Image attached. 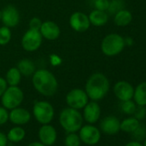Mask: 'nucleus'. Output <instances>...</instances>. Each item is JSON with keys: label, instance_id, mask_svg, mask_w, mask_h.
<instances>
[{"label": "nucleus", "instance_id": "nucleus-37", "mask_svg": "<svg viewBox=\"0 0 146 146\" xmlns=\"http://www.w3.org/2000/svg\"><path fill=\"white\" fill-rule=\"evenodd\" d=\"M124 40H125V46H131L133 44H134V40L131 37H125L124 38Z\"/></svg>", "mask_w": 146, "mask_h": 146}, {"label": "nucleus", "instance_id": "nucleus-34", "mask_svg": "<svg viewBox=\"0 0 146 146\" xmlns=\"http://www.w3.org/2000/svg\"><path fill=\"white\" fill-rule=\"evenodd\" d=\"M7 86H8V84H7L6 80L0 77V97L2 96V95L4 94V92L7 89Z\"/></svg>", "mask_w": 146, "mask_h": 146}, {"label": "nucleus", "instance_id": "nucleus-1", "mask_svg": "<svg viewBox=\"0 0 146 146\" xmlns=\"http://www.w3.org/2000/svg\"><path fill=\"white\" fill-rule=\"evenodd\" d=\"M32 83L35 89L45 96H52L58 90V81L55 76L46 69L35 71Z\"/></svg>", "mask_w": 146, "mask_h": 146}, {"label": "nucleus", "instance_id": "nucleus-26", "mask_svg": "<svg viewBox=\"0 0 146 146\" xmlns=\"http://www.w3.org/2000/svg\"><path fill=\"white\" fill-rule=\"evenodd\" d=\"M11 39V31L10 28L4 26L0 28V46L7 45Z\"/></svg>", "mask_w": 146, "mask_h": 146}, {"label": "nucleus", "instance_id": "nucleus-20", "mask_svg": "<svg viewBox=\"0 0 146 146\" xmlns=\"http://www.w3.org/2000/svg\"><path fill=\"white\" fill-rule=\"evenodd\" d=\"M132 99L137 106L146 107V82H142L137 85Z\"/></svg>", "mask_w": 146, "mask_h": 146}, {"label": "nucleus", "instance_id": "nucleus-31", "mask_svg": "<svg viewBox=\"0 0 146 146\" xmlns=\"http://www.w3.org/2000/svg\"><path fill=\"white\" fill-rule=\"evenodd\" d=\"M133 115L138 120L143 119L146 116V108L144 106H137V108H136V110H135Z\"/></svg>", "mask_w": 146, "mask_h": 146}, {"label": "nucleus", "instance_id": "nucleus-5", "mask_svg": "<svg viewBox=\"0 0 146 146\" xmlns=\"http://www.w3.org/2000/svg\"><path fill=\"white\" fill-rule=\"evenodd\" d=\"M2 104L6 109H13L21 105L23 101V92L17 86H10L2 95Z\"/></svg>", "mask_w": 146, "mask_h": 146}, {"label": "nucleus", "instance_id": "nucleus-24", "mask_svg": "<svg viewBox=\"0 0 146 146\" xmlns=\"http://www.w3.org/2000/svg\"><path fill=\"white\" fill-rule=\"evenodd\" d=\"M24 137H25V131L20 126L12 128L11 130H10L7 135V138L10 141L15 142V143L20 142L21 140L24 138Z\"/></svg>", "mask_w": 146, "mask_h": 146}, {"label": "nucleus", "instance_id": "nucleus-8", "mask_svg": "<svg viewBox=\"0 0 146 146\" xmlns=\"http://www.w3.org/2000/svg\"><path fill=\"white\" fill-rule=\"evenodd\" d=\"M89 102V96L81 89L71 90L66 96V103L70 108L75 109L84 108Z\"/></svg>", "mask_w": 146, "mask_h": 146}, {"label": "nucleus", "instance_id": "nucleus-39", "mask_svg": "<svg viewBox=\"0 0 146 146\" xmlns=\"http://www.w3.org/2000/svg\"><path fill=\"white\" fill-rule=\"evenodd\" d=\"M29 146H46V145H45V144H43L42 143L34 142V143H31L30 144H29Z\"/></svg>", "mask_w": 146, "mask_h": 146}, {"label": "nucleus", "instance_id": "nucleus-22", "mask_svg": "<svg viewBox=\"0 0 146 146\" xmlns=\"http://www.w3.org/2000/svg\"><path fill=\"white\" fill-rule=\"evenodd\" d=\"M22 78V74L17 67L11 68L6 73V82L10 86H17Z\"/></svg>", "mask_w": 146, "mask_h": 146}, {"label": "nucleus", "instance_id": "nucleus-35", "mask_svg": "<svg viewBox=\"0 0 146 146\" xmlns=\"http://www.w3.org/2000/svg\"><path fill=\"white\" fill-rule=\"evenodd\" d=\"M7 136L0 131V146H7Z\"/></svg>", "mask_w": 146, "mask_h": 146}, {"label": "nucleus", "instance_id": "nucleus-41", "mask_svg": "<svg viewBox=\"0 0 146 146\" xmlns=\"http://www.w3.org/2000/svg\"><path fill=\"white\" fill-rule=\"evenodd\" d=\"M2 18V11H0V19Z\"/></svg>", "mask_w": 146, "mask_h": 146}, {"label": "nucleus", "instance_id": "nucleus-7", "mask_svg": "<svg viewBox=\"0 0 146 146\" xmlns=\"http://www.w3.org/2000/svg\"><path fill=\"white\" fill-rule=\"evenodd\" d=\"M42 44V35L40 30L29 29L22 38V46L27 52H35Z\"/></svg>", "mask_w": 146, "mask_h": 146}, {"label": "nucleus", "instance_id": "nucleus-12", "mask_svg": "<svg viewBox=\"0 0 146 146\" xmlns=\"http://www.w3.org/2000/svg\"><path fill=\"white\" fill-rule=\"evenodd\" d=\"M2 22L8 28L16 27L20 22V14L13 5H8L2 11Z\"/></svg>", "mask_w": 146, "mask_h": 146}, {"label": "nucleus", "instance_id": "nucleus-21", "mask_svg": "<svg viewBox=\"0 0 146 146\" xmlns=\"http://www.w3.org/2000/svg\"><path fill=\"white\" fill-rule=\"evenodd\" d=\"M17 69L19 70L22 75L25 77H29V76H33V74L35 71V64L32 60L24 58L18 62Z\"/></svg>", "mask_w": 146, "mask_h": 146}, {"label": "nucleus", "instance_id": "nucleus-16", "mask_svg": "<svg viewBox=\"0 0 146 146\" xmlns=\"http://www.w3.org/2000/svg\"><path fill=\"white\" fill-rule=\"evenodd\" d=\"M101 129L107 134H116L120 130V121L115 116L105 117L101 122Z\"/></svg>", "mask_w": 146, "mask_h": 146}, {"label": "nucleus", "instance_id": "nucleus-25", "mask_svg": "<svg viewBox=\"0 0 146 146\" xmlns=\"http://www.w3.org/2000/svg\"><path fill=\"white\" fill-rule=\"evenodd\" d=\"M136 108H137V104L132 100L124 101L121 102V105H120V108H121L122 112L124 113L129 114V115H131L134 113Z\"/></svg>", "mask_w": 146, "mask_h": 146}, {"label": "nucleus", "instance_id": "nucleus-3", "mask_svg": "<svg viewBox=\"0 0 146 146\" xmlns=\"http://www.w3.org/2000/svg\"><path fill=\"white\" fill-rule=\"evenodd\" d=\"M84 118L78 109L67 108H64L59 115V123L68 132H76L81 129Z\"/></svg>", "mask_w": 146, "mask_h": 146}, {"label": "nucleus", "instance_id": "nucleus-14", "mask_svg": "<svg viewBox=\"0 0 146 146\" xmlns=\"http://www.w3.org/2000/svg\"><path fill=\"white\" fill-rule=\"evenodd\" d=\"M100 115H101V108L96 102L93 101L86 104L84 110V118L88 123L90 124L96 123L99 119Z\"/></svg>", "mask_w": 146, "mask_h": 146}, {"label": "nucleus", "instance_id": "nucleus-30", "mask_svg": "<svg viewBox=\"0 0 146 146\" xmlns=\"http://www.w3.org/2000/svg\"><path fill=\"white\" fill-rule=\"evenodd\" d=\"M109 0H95V8L96 10L102 11H107L109 7Z\"/></svg>", "mask_w": 146, "mask_h": 146}, {"label": "nucleus", "instance_id": "nucleus-40", "mask_svg": "<svg viewBox=\"0 0 146 146\" xmlns=\"http://www.w3.org/2000/svg\"><path fill=\"white\" fill-rule=\"evenodd\" d=\"M143 146H146V138L144 139V141H143Z\"/></svg>", "mask_w": 146, "mask_h": 146}, {"label": "nucleus", "instance_id": "nucleus-9", "mask_svg": "<svg viewBox=\"0 0 146 146\" xmlns=\"http://www.w3.org/2000/svg\"><path fill=\"white\" fill-rule=\"evenodd\" d=\"M113 93L115 96L121 102L132 100L134 95V87L127 81H119L113 86Z\"/></svg>", "mask_w": 146, "mask_h": 146}, {"label": "nucleus", "instance_id": "nucleus-13", "mask_svg": "<svg viewBox=\"0 0 146 146\" xmlns=\"http://www.w3.org/2000/svg\"><path fill=\"white\" fill-rule=\"evenodd\" d=\"M40 32L42 37L46 38L49 40H54L58 38L60 35V29L59 27L52 21H46L42 23Z\"/></svg>", "mask_w": 146, "mask_h": 146}, {"label": "nucleus", "instance_id": "nucleus-11", "mask_svg": "<svg viewBox=\"0 0 146 146\" xmlns=\"http://www.w3.org/2000/svg\"><path fill=\"white\" fill-rule=\"evenodd\" d=\"M70 25L77 32H85L90 27L89 16L83 12H75L70 17Z\"/></svg>", "mask_w": 146, "mask_h": 146}, {"label": "nucleus", "instance_id": "nucleus-6", "mask_svg": "<svg viewBox=\"0 0 146 146\" xmlns=\"http://www.w3.org/2000/svg\"><path fill=\"white\" fill-rule=\"evenodd\" d=\"M33 113L36 120L43 125L49 124L54 116V109L52 106L49 102L44 101L36 102L35 103Z\"/></svg>", "mask_w": 146, "mask_h": 146}, {"label": "nucleus", "instance_id": "nucleus-17", "mask_svg": "<svg viewBox=\"0 0 146 146\" xmlns=\"http://www.w3.org/2000/svg\"><path fill=\"white\" fill-rule=\"evenodd\" d=\"M31 115L29 112L24 108H16L11 109V112L9 113L10 120L16 125H24L30 120Z\"/></svg>", "mask_w": 146, "mask_h": 146}, {"label": "nucleus", "instance_id": "nucleus-10", "mask_svg": "<svg viewBox=\"0 0 146 146\" xmlns=\"http://www.w3.org/2000/svg\"><path fill=\"white\" fill-rule=\"evenodd\" d=\"M79 137L84 143L89 145H94L100 141L101 132L99 129L96 126L88 125L81 127Z\"/></svg>", "mask_w": 146, "mask_h": 146}, {"label": "nucleus", "instance_id": "nucleus-32", "mask_svg": "<svg viewBox=\"0 0 146 146\" xmlns=\"http://www.w3.org/2000/svg\"><path fill=\"white\" fill-rule=\"evenodd\" d=\"M9 119V113L5 108L0 107V125L5 124Z\"/></svg>", "mask_w": 146, "mask_h": 146}, {"label": "nucleus", "instance_id": "nucleus-4", "mask_svg": "<svg viewBox=\"0 0 146 146\" xmlns=\"http://www.w3.org/2000/svg\"><path fill=\"white\" fill-rule=\"evenodd\" d=\"M125 46L124 37L116 33L106 35L101 43L102 52L108 57H114L119 54L124 50Z\"/></svg>", "mask_w": 146, "mask_h": 146}, {"label": "nucleus", "instance_id": "nucleus-2", "mask_svg": "<svg viewBox=\"0 0 146 146\" xmlns=\"http://www.w3.org/2000/svg\"><path fill=\"white\" fill-rule=\"evenodd\" d=\"M110 88L109 80L102 73L97 72L92 74L85 85V92L92 101L103 99Z\"/></svg>", "mask_w": 146, "mask_h": 146}, {"label": "nucleus", "instance_id": "nucleus-36", "mask_svg": "<svg viewBox=\"0 0 146 146\" xmlns=\"http://www.w3.org/2000/svg\"><path fill=\"white\" fill-rule=\"evenodd\" d=\"M51 62L52 63L53 65H56V64H60L61 59L57 55H52L51 56Z\"/></svg>", "mask_w": 146, "mask_h": 146}, {"label": "nucleus", "instance_id": "nucleus-18", "mask_svg": "<svg viewBox=\"0 0 146 146\" xmlns=\"http://www.w3.org/2000/svg\"><path fill=\"white\" fill-rule=\"evenodd\" d=\"M89 19L90 24L96 27L104 26L108 21V15L107 11H102L99 10H94L89 15Z\"/></svg>", "mask_w": 146, "mask_h": 146}, {"label": "nucleus", "instance_id": "nucleus-28", "mask_svg": "<svg viewBox=\"0 0 146 146\" xmlns=\"http://www.w3.org/2000/svg\"><path fill=\"white\" fill-rule=\"evenodd\" d=\"M80 137L75 132H70V134L65 137V146H79L80 145Z\"/></svg>", "mask_w": 146, "mask_h": 146}, {"label": "nucleus", "instance_id": "nucleus-29", "mask_svg": "<svg viewBox=\"0 0 146 146\" xmlns=\"http://www.w3.org/2000/svg\"><path fill=\"white\" fill-rule=\"evenodd\" d=\"M133 134V137H135V141H140L142 139H143L145 137V135H146V129H145V126L143 125H141L139 124L138 127L132 132Z\"/></svg>", "mask_w": 146, "mask_h": 146}, {"label": "nucleus", "instance_id": "nucleus-15", "mask_svg": "<svg viewBox=\"0 0 146 146\" xmlns=\"http://www.w3.org/2000/svg\"><path fill=\"white\" fill-rule=\"evenodd\" d=\"M39 137L40 142L46 146L52 145L57 138V132L53 126L50 125H44L39 131Z\"/></svg>", "mask_w": 146, "mask_h": 146}, {"label": "nucleus", "instance_id": "nucleus-19", "mask_svg": "<svg viewBox=\"0 0 146 146\" xmlns=\"http://www.w3.org/2000/svg\"><path fill=\"white\" fill-rule=\"evenodd\" d=\"M132 21V14L131 11L125 9H122L114 14L113 22L115 25L119 27H125L129 25Z\"/></svg>", "mask_w": 146, "mask_h": 146}, {"label": "nucleus", "instance_id": "nucleus-33", "mask_svg": "<svg viewBox=\"0 0 146 146\" xmlns=\"http://www.w3.org/2000/svg\"><path fill=\"white\" fill-rule=\"evenodd\" d=\"M42 24V22L37 18V17H34L30 20L29 22V29H35V30H40V26Z\"/></svg>", "mask_w": 146, "mask_h": 146}, {"label": "nucleus", "instance_id": "nucleus-27", "mask_svg": "<svg viewBox=\"0 0 146 146\" xmlns=\"http://www.w3.org/2000/svg\"><path fill=\"white\" fill-rule=\"evenodd\" d=\"M124 7H125V3H124L123 0H111L110 3H109L108 10L107 11L109 14L114 15L119 11L124 9Z\"/></svg>", "mask_w": 146, "mask_h": 146}, {"label": "nucleus", "instance_id": "nucleus-38", "mask_svg": "<svg viewBox=\"0 0 146 146\" xmlns=\"http://www.w3.org/2000/svg\"><path fill=\"white\" fill-rule=\"evenodd\" d=\"M125 146H143V145L138 141H131V142H129L128 143H126Z\"/></svg>", "mask_w": 146, "mask_h": 146}, {"label": "nucleus", "instance_id": "nucleus-23", "mask_svg": "<svg viewBox=\"0 0 146 146\" xmlns=\"http://www.w3.org/2000/svg\"><path fill=\"white\" fill-rule=\"evenodd\" d=\"M140 122L135 117H129L120 122V130L125 132L132 133L139 125Z\"/></svg>", "mask_w": 146, "mask_h": 146}]
</instances>
